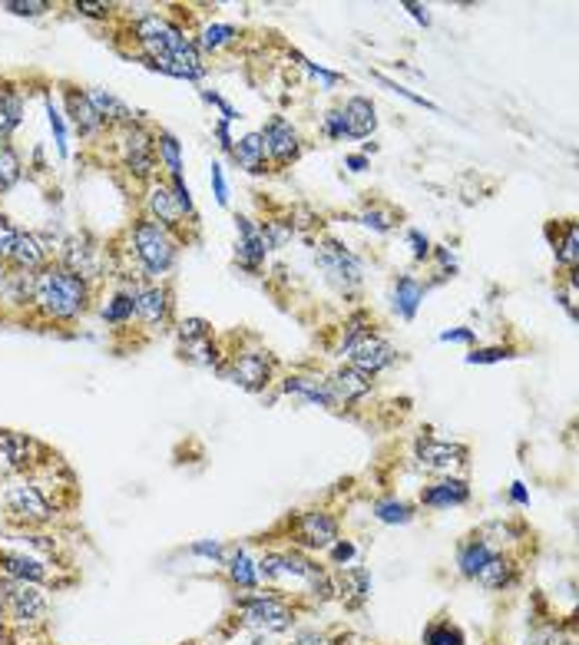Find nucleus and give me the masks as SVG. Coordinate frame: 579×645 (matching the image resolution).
<instances>
[{
	"label": "nucleus",
	"instance_id": "cd10ccee",
	"mask_svg": "<svg viewBox=\"0 0 579 645\" xmlns=\"http://www.w3.org/2000/svg\"><path fill=\"white\" fill-rule=\"evenodd\" d=\"M235 159H239L249 173H261V163H265V146H261L259 133H249L239 139V149H235Z\"/></svg>",
	"mask_w": 579,
	"mask_h": 645
},
{
	"label": "nucleus",
	"instance_id": "f03ea898",
	"mask_svg": "<svg viewBox=\"0 0 579 645\" xmlns=\"http://www.w3.org/2000/svg\"><path fill=\"white\" fill-rule=\"evenodd\" d=\"M133 249L136 259L143 261L146 271L153 275H163V271L173 269L176 261V242L169 239V232L153 219H143L133 225Z\"/></svg>",
	"mask_w": 579,
	"mask_h": 645
},
{
	"label": "nucleus",
	"instance_id": "393cba45",
	"mask_svg": "<svg viewBox=\"0 0 579 645\" xmlns=\"http://www.w3.org/2000/svg\"><path fill=\"white\" fill-rule=\"evenodd\" d=\"M67 109H70V119H73V126H77L80 133H93L97 126H103V119H100L93 103H90L83 93H67Z\"/></svg>",
	"mask_w": 579,
	"mask_h": 645
},
{
	"label": "nucleus",
	"instance_id": "58836bf2",
	"mask_svg": "<svg viewBox=\"0 0 579 645\" xmlns=\"http://www.w3.org/2000/svg\"><path fill=\"white\" fill-rule=\"evenodd\" d=\"M17 239H20V229L7 219V215H0V259H10V255H14Z\"/></svg>",
	"mask_w": 579,
	"mask_h": 645
},
{
	"label": "nucleus",
	"instance_id": "bf43d9fd",
	"mask_svg": "<svg viewBox=\"0 0 579 645\" xmlns=\"http://www.w3.org/2000/svg\"><path fill=\"white\" fill-rule=\"evenodd\" d=\"M513 500L527 503V493H523V483H513Z\"/></svg>",
	"mask_w": 579,
	"mask_h": 645
},
{
	"label": "nucleus",
	"instance_id": "f3484780",
	"mask_svg": "<svg viewBox=\"0 0 579 645\" xmlns=\"http://www.w3.org/2000/svg\"><path fill=\"white\" fill-rule=\"evenodd\" d=\"M133 301H136V315H139L146 325H163L166 315H169V291L159 289V285L136 291Z\"/></svg>",
	"mask_w": 579,
	"mask_h": 645
},
{
	"label": "nucleus",
	"instance_id": "13d9d810",
	"mask_svg": "<svg viewBox=\"0 0 579 645\" xmlns=\"http://www.w3.org/2000/svg\"><path fill=\"white\" fill-rule=\"evenodd\" d=\"M347 166H351L355 173H361V169L367 166V159H365V156H347Z\"/></svg>",
	"mask_w": 579,
	"mask_h": 645
},
{
	"label": "nucleus",
	"instance_id": "4d7b16f0",
	"mask_svg": "<svg viewBox=\"0 0 579 645\" xmlns=\"http://www.w3.org/2000/svg\"><path fill=\"white\" fill-rule=\"evenodd\" d=\"M441 341H470V331H444Z\"/></svg>",
	"mask_w": 579,
	"mask_h": 645
},
{
	"label": "nucleus",
	"instance_id": "864d4df0",
	"mask_svg": "<svg viewBox=\"0 0 579 645\" xmlns=\"http://www.w3.org/2000/svg\"><path fill=\"white\" fill-rule=\"evenodd\" d=\"M351 556H355V546H351V543H338V546H335V559H338V563H347Z\"/></svg>",
	"mask_w": 579,
	"mask_h": 645
},
{
	"label": "nucleus",
	"instance_id": "7c9ffc66",
	"mask_svg": "<svg viewBox=\"0 0 579 645\" xmlns=\"http://www.w3.org/2000/svg\"><path fill=\"white\" fill-rule=\"evenodd\" d=\"M493 556V549L487 543H470V546L460 549V573L463 576H477L483 566H487V559Z\"/></svg>",
	"mask_w": 579,
	"mask_h": 645
},
{
	"label": "nucleus",
	"instance_id": "f8f14e48",
	"mask_svg": "<svg viewBox=\"0 0 579 645\" xmlns=\"http://www.w3.org/2000/svg\"><path fill=\"white\" fill-rule=\"evenodd\" d=\"M467 451L460 443H441V441H417V460L427 470H451V467H460Z\"/></svg>",
	"mask_w": 579,
	"mask_h": 645
},
{
	"label": "nucleus",
	"instance_id": "5701e85b",
	"mask_svg": "<svg viewBox=\"0 0 579 645\" xmlns=\"http://www.w3.org/2000/svg\"><path fill=\"white\" fill-rule=\"evenodd\" d=\"M0 566L7 569L10 579H24V583H40L47 576V569L40 566L37 559L17 556V553H0Z\"/></svg>",
	"mask_w": 579,
	"mask_h": 645
},
{
	"label": "nucleus",
	"instance_id": "9b49d317",
	"mask_svg": "<svg viewBox=\"0 0 579 645\" xmlns=\"http://www.w3.org/2000/svg\"><path fill=\"white\" fill-rule=\"evenodd\" d=\"M149 215H153V222H159L166 232L176 229V225L185 219V209L183 203H179L173 185L153 183V189H149Z\"/></svg>",
	"mask_w": 579,
	"mask_h": 645
},
{
	"label": "nucleus",
	"instance_id": "b1692460",
	"mask_svg": "<svg viewBox=\"0 0 579 645\" xmlns=\"http://www.w3.org/2000/svg\"><path fill=\"white\" fill-rule=\"evenodd\" d=\"M467 497H470V490H467L463 480H441L424 493V503L427 507H457Z\"/></svg>",
	"mask_w": 579,
	"mask_h": 645
},
{
	"label": "nucleus",
	"instance_id": "ea45409f",
	"mask_svg": "<svg viewBox=\"0 0 579 645\" xmlns=\"http://www.w3.org/2000/svg\"><path fill=\"white\" fill-rule=\"evenodd\" d=\"M4 10H10V14H20V17H37V14H43V10H50V4H43V0H7L4 4Z\"/></svg>",
	"mask_w": 579,
	"mask_h": 645
},
{
	"label": "nucleus",
	"instance_id": "c9c22d12",
	"mask_svg": "<svg viewBox=\"0 0 579 645\" xmlns=\"http://www.w3.org/2000/svg\"><path fill=\"white\" fill-rule=\"evenodd\" d=\"M229 573H232V579H235L239 586H245V589H252V586H255V579H259V569L252 566L249 556H245L242 549H239V553H235V556H232Z\"/></svg>",
	"mask_w": 579,
	"mask_h": 645
},
{
	"label": "nucleus",
	"instance_id": "473e14b6",
	"mask_svg": "<svg viewBox=\"0 0 579 645\" xmlns=\"http://www.w3.org/2000/svg\"><path fill=\"white\" fill-rule=\"evenodd\" d=\"M20 156L10 149L7 143H0V189H10V185L20 179Z\"/></svg>",
	"mask_w": 579,
	"mask_h": 645
},
{
	"label": "nucleus",
	"instance_id": "72a5a7b5",
	"mask_svg": "<svg viewBox=\"0 0 579 645\" xmlns=\"http://www.w3.org/2000/svg\"><path fill=\"white\" fill-rule=\"evenodd\" d=\"M556 259H560L566 269H576L579 265V229H576V222L566 225V235H563V242L556 245Z\"/></svg>",
	"mask_w": 579,
	"mask_h": 645
},
{
	"label": "nucleus",
	"instance_id": "6ab92c4d",
	"mask_svg": "<svg viewBox=\"0 0 579 645\" xmlns=\"http://www.w3.org/2000/svg\"><path fill=\"white\" fill-rule=\"evenodd\" d=\"M265 251H269L265 232L255 229L249 219H239V259L245 261V265H259V261L265 259Z\"/></svg>",
	"mask_w": 579,
	"mask_h": 645
},
{
	"label": "nucleus",
	"instance_id": "4468645a",
	"mask_svg": "<svg viewBox=\"0 0 579 645\" xmlns=\"http://www.w3.org/2000/svg\"><path fill=\"white\" fill-rule=\"evenodd\" d=\"M299 536L315 549H325L338 539V523L328 513H305L299 520Z\"/></svg>",
	"mask_w": 579,
	"mask_h": 645
},
{
	"label": "nucleus",
	"instance_id": "a19ab883",
	"mask_svg": "<svg viewBox=\"0 0 579 645\" xmlns=\"http://www.w3.org/2000/svg\"><path fill=\"white\" fill-rule=\"evenodd\" d=\"M179 335H183L185 345H189V341H203V337H209V325H205L203 318H189V321H183Z\"/></svg>",
	"mask_w": 579,
	"mask_h": 645
},
{
	"label": "nucleus",
	"instance_id": "f704fd0d",
	"mask_svg": "<svg viewBox=\"0 0 579 645\" xmlns=\"http://www.w3.org/2000/svg\"><path fill=\"white\" fill-rule=\"evenodd\" d=\"M232 40H235V27H229V24H213V27L203 30L199 47L203 50H223V47H229Z\"/></svg>",
	"mask_w": 579,
	"mask_h": 645
},
{
	"label": "nucleus",
	"instance_id": "a878e982",
	"mask_svg": "<svg viewBox=\"0 0 579 645\" xmlns=\"http://www.w3.org/2000/svg\"><path fill=\"white\" fill-rule=\"evenodd\" d=\"M30 451H33V443L24 433L0 431V460H7L10 467H24L30 460Z\"/></svg>",
	"mask_w": 579,
	"mask_h": 645
},
{
	"label": "nucleus",
	"instance_id": "7ed1b4c3",
	"mask_svg": "<svg viewBox=\"0 0 579 645\" xmlns=\"http://www.w3.org/2000/svg\"><path fill=\"white\" fill-rule=\"evenodd\" d=\"M259 576L265 579H279V583H308V589L315 596H328L331 586L328 579L321 576L318 566H311L308 559H299V556H279V553H271L259 563Z\"/></svg>",
	"mask_w": 579,
	"mask_h": 645
},
{
	"label": "nucleus",
	"instance_id": "c756f323",
	"mask_svg": "<svg viewBox=\"0 0 579 645\" xmlns=\"http://www.w3.org/2000/svg\"><path fill=\"white\" fill-rule=\"evenodd\" d=\"M477 579H480L487 589H500V586H507V583L513 579V566L503 556H497V553H493V556L487 559V566L477 573Z\"/></svg>",
	"mask_w": 579,
	"mask_h": 645
},
{
	"label": "nucleus",
	"instance_id": "e433bc0d",
	"mask_svg": "<svg viewBox=\"0 0 579 645\" xmlns=\"http://www.w3.org/2000/svg\"><path fill=\"white\" fill-rule=\"evenodd\" d=\"M133 315H136L133 295H116V299L109 301L107 308H103V318L113 321V325H123V321H129Z\"/></svg>",
	"mask_w": 579,
	"mask_h": 645
},
{
	"label": "nucleus",
	"instance_id": "c85d7f7f",
	"mask_svg": "<svg viewBox=\"0 0 579 645\" xmlns=\"http://www.w3.org/2000/svg\"><path fill=\"white\" fill-rule=\"evenodd\" d=\"M421 299H424V289L417 285L414 279H401L394 289V308L404 315V318H414L417 305H421Z\"/></svg>",
	"mask_w": 579,
	"mask_h": 645
},
{
	"label": "nucleus",
	"instance_id": "1a4fd4ad",
	"mask_svg": "<svg viewBox=\"0 0 579 645\" xmlns=\"http://www.w3.org/2000/svg\"><path fill=\"white\" fill-rule=\"evenodd\" d=\"M4 503H7V510L14 513V517H20V520H27V523H47L50 517H53V507L47 503V497H43L37 487H30V483L10 487Z\"/></svg>",
	"mask_w": 579,
	"mask_h": 645
},
{
	"label": "nucleus",
	"instance_id": "79ce46f5",
	"mask_svg": "<svg viewBox=\"0 0 579 645\" xmlns=\"http://www.w3.org/2000/svg\"><path fill=\"white\" fill-rule=\"evenodd\" d=\"M460 642H463L460 632L451 626H441V629H431V632H427V645H460Z\"/></svg>",
	"mask_w": 579,
	"mask_h": 645
},
{
	"label": "nucleus",
	"instance_id": "49530a36",
	"mask_svg": "<svg viewBox=\"0 0 579 645\" xmlns=\"http://www.w3.org/2000/svg\"><path fill=\"white\" fill-rule=\"evenodd\" d=\"M213 183H215V199L225 205V203H229V185H225L223 166H213Z\"/></svg>",
	"mask_w": 579,
	"mask_h": 645
},
{
	"label": "nucleus",
	"instance_id": "412c9836",
	"mask_svg": "<svg viewBox=\"0 0 579 645\" xmlns=\"http://www.w3.org/2000/svg\"><path fill=\"white\" fill-rule=\"evenodd\" d=\"M43 259H47V251H43L37 235H24V232H20L17 249H14L10 261H14L20 271H40L43 269Z\"/></svg>",
	"mask_w": 579,
	"mask_h": 645
},
{
	"label": "nucleus",
	"instance_id": "6e6d98bb",
	"mask_svg": "<svg viewBox=\"0 0 579 645\" xmlns=\"http://www.w3.org/2000/svg\"><path fill=\"white\" fill-rule=\"evenodd\" d=\"M10 281H14V275H7V269L0 265V299H4V295H10Z\"/></svg>",
	"mask_w": 579,
	"mask_h": 645
},
{
	"label": "nucleus",
	"instance_id": "bb28decb",
	"mask_svg": "<svg viewBox=\"0 0 579 645\" xmlns=\"http://www.w3.org/2000/svg\"><path fill=\"white\" fill-rule=\"evenodd\" d=\"M20 113H24V103H20L17 93L10 90H0V143H7L14 126L20 123Z\"/></svg>",
	"mask_w": 579,
	"mask_h": 645
},
{
	"label": "nucleus",
	"instance_id": "aec40b11",
	"mask_svg": "<svg viewBox=\"0 0 579 645\" xmlns=\"http://www.w3.org/2000/svg\"><path fill=\"white\" fill-rule=\"evenodd\" d=\"M285 391H289V394H301L305 401H311V404H321V407L335 404V394H331L328 381H321V377H289Z\"/></svg>",
	"mask_w": 579,
	"mask_h": 645
},
{
	"label": "nucleus",
	"instance_id": "4c0bfd02",
	"mask_svg": "<svg viewBox=\"0 0 579 645\" xmlns=\"http://www.w3.org/2000/svg\"><path fill=\"white\" fill-rule=\"evenodd\" d=\"M375 517L381 523H407L411 517H414V510L401 500H384V503H377L375 507Z\"/></svg>",
	"mask_w": 579,
	"mask_h": 645
},
{
	"label": "nucleus",
	"instance_id": "c03bdc74",
	"mask_svg": "<svg viewBox=\"0 0 579 645\" xmlns=\"http://www.w3.org/2000/svg\"><path fill=\"white\" fill-rule=\"evenodd\" d=\"M47 113H50V126H53V133H57L60 153H67V133H63V123H60V113L53 109V103H47Z\"/></svg>",
	"mask_w": 579,
	"mask_h": 645
},
{
	"label": "nucleus",
	"instance_id": "4be33fe9",
	"mask_svg": "<svg viewBox=\"0 0 579 645\" xmlns=\"http://www.w3.org/2000/svg\"><path fill=\"white\" fill-rule=\"evenodd\" d=\"M87 100L93 103V109H97V116L103 119V123H123L129 126L133 123V113H129V107L126 103H119L116 97H109L107 90H93V93H87Z\"/></svg>",
	"mask_w": 579,
	"mask_h": 645
},
{
	"label": "nucleus",
	"instance_id": "052dcab7",
	"mask_svg": "<svg viewBox=\"0 0 579 645\" xmlns=\"http://www.w3.org/2000/svg\"><path fill=\"white\" fill-rule=\"evenodd\" d=\"M219 139H223V146H225V149H232V139H229V129H225V123L219 126Z\"/></svg>",
	"mask_w": 579,
	"mask_h": 645
},
{
	"label": "nucleus",
	"instance_id": "39448f33",
	"mask_svg": "<svg viewBox=\"0 0 579 645\" xmlns=\"http://www.w3.org/2000/svg\"><path fill=\"white\" fill-rule=\"evenodd\" d=\"M119 153H123V166L136 179H149L156 169V136L139 123L123 126L119 133Z\"/></svg>",
	"mask_w": 579,
	"mask_h": 645
},
{
	"label": "nucleus",
	"instance_id": "a18cd8bd",
	"mask_svg": "<svg viewBox=\"0 0 579 645\" xmlns=\"http://www.w3.org/2000/svg\"><path fill=\"white\" fill-rule=\"evenodd\" d=\"M500 357H507L503 347H483V351H473L467 361H470V365H483V361H500Z\"/></svg>",
	"mask_w": 579,
	"mask_h": 645
},
{
	"label": "nucleus",
	"instance_id": "9d476101",
	"mask_svg": "<svg viewBox=\"0 0 579 645\" xmlns=\"http://www.w3.org/2000/svg\"><path fill=\"white\" fill-rule=\"evenodd\" d=\"M259 136H261V146H265V156H271L275 163H289V159H295V153H299V133H295L289 119H281V116H271Z\"/></svg>",
	"mask_w": 579,
	"mask_h": 645
},
{
	"label": "nucleus",
	"instance_id": "dca6fc26",
	"mask_svg": "<svg viewBox=\"0 0 579 645\" xmlns=\"http://www.w3.org/2000/svg\"><path fill=\"white\" fill-rule=\"evenodd\" d=\"M341 119H345V136H355V139L371 136L377 126L375 107H371V100H365V97L347 100L345 109H341Z\"/></svg>",
	"mask_w": 579,
	"mask_h": 645
},
{
	"label": "nucleus",
	"instance_id": "37998d69",
	"mask_svg": "<svg viewBox=\"0 0 579 645\" xmlns=\"http://www.w3.org/2000/svg\"><path fill=\"white\" fill-rule=\"evenodd\" d=\"M361 222H365L367 229H377V232H387V229H391V215H387V213H377V209H367V213L361 215Z\"/></svg>",
	"mask_w": 579,
	"mask_h": 645
},
{
	"label": "nucleus",
	"instance_id": "a211bd4d",
	"mask_svg": "<svg viewBox=\"0 0 579 645\" xmlns=\"http://www.w3.org/2000/svg\"><path fill=\"white\" fill-rule=\"evenodd\" d=\"M338 596L345 599L347 606H357V602H365V599L371 596V573H367V569H361V566L341 569Z\"/></svg>",
	"mask_w": 579,
	"mask_h": 645
},
{
	"label": "nucleus",
	"instance_id": "5fc2aeb1",
	"mask_svg": "<svg viewBox=\"0 0 579 645\" xmlns=\"http://www.w3.org/2000/svg\"><path fill=\"white\" fill-rule=\"evenodd\" d=\"M407 10H411V17H414L417 24H424V27L431 24V17H427V10H424V7H417V4H407Z\"/></svg>",
	"mask_w": 579,
	"mask_h": 645
},
{
	"label": "nucleus",
	"instance_id": "0eeeda50",
	"mask_svg": "<svg viewBox=\"0 0 579 645\" xmlns=\"http://www.w3.org/2000/svg\"><path fill=\"white\" fill-rule=\"evenodd\" d=\"M242 619L245 626L259 629V632H285L291 626V612L289 606L275 596H259V599H245L242 602Z\"/></svg>",
	"mask_w": 579,
	"mask_h": 645
},
{
	"label": "nucleus",
	"instance_id": "423d86ee",
	"mask_svg": "<svg viewBox=\"0 0 579 645\" xmlns=\"http://www.w3.org/2000/svg\"><path fill=\"white\" fill-rule=\"evenodd\" d=\"M4 589V606L7 612L14 616V622H40V619L47 616V599L40 593L33 583H24V579H4L0 583Z\"/></svg>",
	"mask_w": 579,
	"mask_h": 645
},
{
	"label": "nucleus",
	"instance_id": "3c124183",
	"mask_svg": "<svg viewBox=\"0 0 579 645\" xmlns=\"http://www.w3.org/2000/svg\"><path fill=\"white\" fill-rule=\"evenodd\" d=\"M295 645H331V642L325 636H318V632H301Z\"/></svg>",
	"mask_w": 579,
	"mask_h": 645
},
{
	"label": "nucleus",
	"instance_id": "09e8293b",
	"mask_svg": "<svg viewBox=\"0 0 579 645\" xmlns=\"http://www.w3.org/2000/svg\"><path fill=\"white\" fill-rule=\"evenodd\" d=\"M73 10H77V14H87V17H107L109 10V4H87V0H83V4H73Z\"/></svg>",
	"mask_w": 579,
	"mask_h": 645
},
{
	"label": "nucleus",
	"instance_id": "ddd939ff",
	"mask_svg": "<svg viewBox=\"0 0 579 645\" xmlns=\"http://www.w3.org/2000/svg\"><path fill=\"white\" fill-rule=\"evenodd\" d=\"M269 375H271L269 357L255 355V351L235 357V365H232V381L239 387H245V391H261V387L269 384Z\"/></svg>",
	"mask_w": 579,
	"mask_h": 645
},
{
	"label": "nucleus",
	"instance_id": "2eb2a0df",
	"mask_svg": "<svg viewBox=\"0 0 579 645\" xmlns=\"http://www.w3.org/2000/svg\"><path fill=\"white\" fill-rule=\"evenodd\" d=\"M328 387H331V394H335V404L338 401H361V397L371 391V375H365V371H357V367H341L338 375L331 377L328 381Z\"/></svg>",
	"mask_w": 579,
	"mask_h": 645
},
{
	"label": "nucleus",
	"instance_id": "f257e3e1",
	"mask_svg": "<svg viewBox=\"0 0 579 645\" xmlns=\"http://www.w3.org/2000/svg\"><path fill=\"white\" fill-rule=\"evenodd\" d=\"M87 281L73 275L63 265H50L40 269L37 281H33V301L37 308L53 321H73L77 315L87 311Z\"/></svg>",
	"mask_w": 579,
	"mask_h": 645
},
{
	"label": "nucleus",
	"instance_id": "8fccbe9b",
	"mask_svg": "<svg viewBox=\"0 0 579 645\" xmlns=\"http://www.w3.org/2000/svg\"><path fill=\"white\" fill-rule=\"evenodd\" d=\"M411 242H414V255H417V259H424L427 251H431V245H427V239L421 235V232H411Z\"/></svg>",
	"mask_w": 579,
	"mask_h": 645
},
{
	"label": "nucleus",
	"instance_id": "2f4dec72",
	"mask_svg": "<svg viewBox=\"0 0 579 645\" xmlns=\"http://www.w3.org/2000/svg\"><path fill=\"white\" fill-rule=\"evenodd\" d=\"M156 153L166 159V169L173 173V179H183V156H179V143L169 133L156 136Z\"/></svg>",
	"mask_w": 579,
	"mask_h": 645
},
{
	"label": "nucleus",
	"instance_id": "6e6552de",
	"mask_svg": "<svg viewBox=\"0 0 579 645\" xmlns=\"http://www.w3.org/2000/svg\"><path fill=\"white\" fill-rule=\"evenodd\" d=\"M318 265L328 271V279L338 285V289H355L357 281H361V261L338 245V242H325L318 249Z\"/></svg>",
	"mask_w": 579,
	"mask_h": 645
},
{
	"label": "nucleus",
	"instance_id": "20e7f679",
	"mask_svg": "<svg viewBox=\"0 0 579 645\" xmlns=\"http://www.w3.org/2000/svg\"><path fill=\"white\" fill-rule=\"evenodd\" d=\"M341 355L351 361V367L365 371V375H375V371H381V367H387L394 361V347L387 345L384 337L371 335V331H357L355 327V331L347 335Z\"/></svg>",
	"mask_w": 579,
	"mask_h": 645
},
{
	"label": "nucleus",
	"instance_id": "603ef678",
	"mask_svg": "<svg viewBox=\"0 0 579 645\" xmlns=\"http://www.w3.org/2000/svg\"><path fill=\"white\" fill-rule=\"evenodd\" d=\"M566 308L576 318V279H570V285H566Z\"/></svg>",
	"mask_w": 579,
	"mask_h": 645
},
{
	"label": "nucleus",
	"instance_id": "de8ad7c7",
	"mask_svg": "<svg viewBox=\"0 0 579 645\" xmlns=\"http://www.w3.org/2000/svg\"><path fill=\"white\" fill-rule=\"evenodd\" d=\"M325 133L345 136V119H341V109H331V113L325 116Z\"/></svg>",
	"mask_w": 579,
	"mask_h": 645
}]
</instances>
